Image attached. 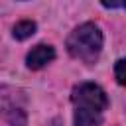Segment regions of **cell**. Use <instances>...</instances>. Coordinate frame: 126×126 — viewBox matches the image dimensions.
Wrapping results in <instances>:
<instances>
[{
    "instance_id": "1",
    "label": "cell",
    "mask_w": 126,
    "mask_h": 126,
    "mask_svg": "<svg viewBox=\"0 0 126 126\" xmlns=\"http://www.w3.org/2000/svg\"><path fill=\"white\" fill-rule=\"evenodd\" d=\"M67 51L83 63H94L102 51V33L98 26L93 22L77 26L67 37Z\"/></svg>"
},
{
    "instance_id": "2",
    "label": "cell",
    "mask_w": 126,
    "mask_h": 126,
    "mask_svg": "<svg viewBox=\"0 0 126 126\" xmlns=\"http://www.w3.org/2000/svg\"><path fill=\"white\" fill-rule=\"evenodd\" d=\"M71 100L75 104V108H91L96 112L106 110L108 106V96L106 93L94 85V83H81L71 91Z\"/></svg>"
},
{
    "instance_id": "3",
    "label": "cell",
    "mask_w": 126,
    "mask_h": 126,
    "mask_svg": "<svg viewBox=\"0 0 126 126\" xmlns=\"http://www.w3.org/2000/svg\"><path fill=\"white\" fill-rule=\"evenodd\" d=\"M53 57H55V49H53L51 45H47V43H39V45H35V47L28 53L26 63H28L30 69H41V67H45L49 61H53Z\"/></svg>"
},
{
    "instance_id": "4",
    "label": "cell",
    "mask_w": 126,
    "mask_h": 126,
    "mask_svg": "<svg viewBox=\"0 0 126 126\" xmlns=\"http://www.w3.org/2000/svg\"><path fill=\"white\" fill-rule=\"evenodd\" d=\"M73 124L75 126H100L102 124V112H96L91 108H75Z\"/></svg>"
},
{
    "instance_id": "5",
    "label": "cell",
    "mask_w": 126,
    "mask_h": 126,
    "mask_svg": "<svg viewBox=\"0 0 126 126\" xmlns=\"http://www.w3.org/2000/svg\"><path fill=\"white\" fill-rule=\"evenodd\" d=\"M2 104H4V120L8 122V126H26V112L22 106L10 102H2Z\"/></svg>"
},
{
    "instance_id": "6",
    "label": "cell",
    "mask_w": 126,
    "mask_h": 126,
    "mask_svg": "<svg viewBox=\"0 0 126 126\" xmlns=\"http://www.w3.org/2000/svg\"><path fill=\"white\" fill-rule=\"evenodd\" d=\"M35 22H32V20H22V22H18L16 26H14V30H12V33H14V37L16 39H26V37H32L33 33H35Z\"/></svg>"
},
{
    "instance_id": "7",
    "label": "cell",
    "mask_w": 126,
    "mask_h": 126,
    "mask_svg": "<svg viewBox=\"0 0 126 126\" xmlns=\"http://www.w3.org/2000/svg\"><path fill=\"white\" fill-rule=\"evenodd\" d=\"M114 77H116V81L122 87H126V59H118L116 61V65H114Z\"/></svg>"
}]
</instances>
